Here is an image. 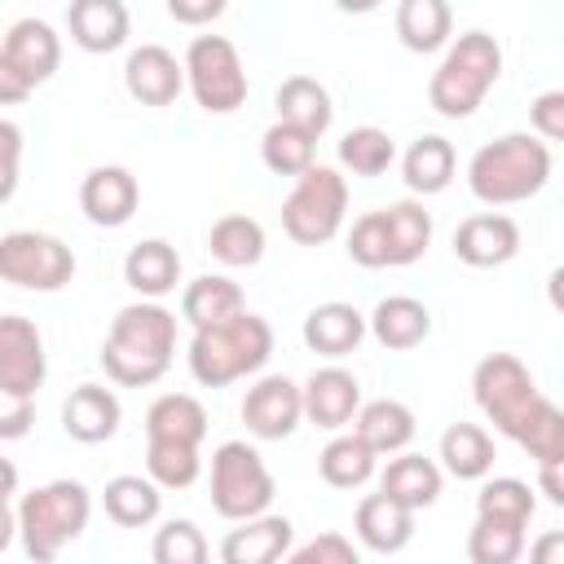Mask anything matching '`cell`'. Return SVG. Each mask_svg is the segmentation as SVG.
Masks as SVG:
<instances>
[{"label": "cell", "instance_id": "obj_1", "mask_svg": "<svg viewBox=\"0 0 564 564\" xmlns=\"http://www.w3.org/2000/svg\"><path fill=\"white\" fill-rule=\"evenodd\" d=\"M172 352H176V317L154 300H137L115 313L101 344V370L119 388H150L167 375Z\"/></svg>", "mask_w": 564, "mask_h": 564}, {"label": "cell", "instance_id": "obj_2", "mask_svg": "<svg viewBox=\"0 0 564 564\" xmlns=\"http://www.w3.org/2000/svg\"><path fill=\"white\" fill-rule=\"evenodd\" d=\"M546 181H551V150L533 132H507L480 145L467 163V189L489 207L524 203Z\"/></svg>", "mask_w": 564, "mask_h": 564}, {"label": "cell", "instance_id": "obj_3", "mask_svg": "<svg viewBox=\"0 0 564 564\" xmlns=\"http://www.w3.org/2000/svg\"><path fill=\"white\" fill-rule=\"evenodd\" d=\"M93 494L79 480H48L13 502V533L31 564H53L66 542L88 529Z\"/></svg>", "mask_w": 564, "mask_h": 564}, {"label": "cell", "instance_id": "obj_4", "mask_svg": "<svg viewBox=\"0 0 564 564\" xmlns=\"http://www.w3.org/2000/svg\"><path fill=\"white\" fill-rule=\"evenodd\" d=\"M273 352V326L260 317V313H238L220 326H207V330H194L189 339V375L203 383V388H225L234 379H247L256 375Z\"/></svg>", "mask_w": 564, "mask_h": 564}, {"label": "cell", "instance_id": "obj_5", "mask_svg": "<svg viewBox=\"0 0 564 564\" xmlns=\"http://www.w3.org/2000/svg\"><path fill=\"white\" fill-rule=\"evenodd\" d=\"M502 75V48L489 31H463L427 79V106L445 119H467Z\"/></svg>", "mask_w": 564, "mask_h": 564}, {"label": "cell", "instance_id": "obj_6", "mask_svg": "<svg viewBox=\"0 0 564 564\" xmlns=\"http://www.w3.org/2000/svg\"><path fill=\"white\" fill-rule=\"evenodd\" d=\"M273 502V471L264 467L260 449L247 441H225L212 454V507L220 520H256L269 516Z\"/></svg>", "mask_w": 564, "mask_h": 564}, {"label": "cell", "instance_id": "obj_7", "mask_svg": "<svg viewBox=\"0 0 564 564\" xmlns=\"http://www.w3.org/2000/svg\"><path fill=\"white\" fill-rule=\"evenodd\" d=\"M344 212H348V181L335 167L313 163L282 203V229L300 247H322L344 229Z\"/></svg>", "mask_w": 564, "mask_h": 564}, {"label": "cell", "instance_id": "obj_8", "mask_svg": "<svg viewBox=\"0 0 564 564\" xmlns=\"http://www.w3.org/2000/svg\"><path fill=\"white\" fill-rule=\"evenodd\" d=\"M471 397L480 405V414L494 423V432L502 436H520L524 419L533 414V405L542 401L538 392V379L529 375V366L511 352H489L476 361L471 370Z\"/></svg>", "mask_w": 564, "mask_h": 564}, {"label": "cell", "instance_id": "obj_9", "mask_svg": "<svg viewBox=\"0 0 564 564\" xmlns=\"http://www.w3.org/2000/svg\"><path fill=\"white\" fill-rule=\"evenodd\" d=\"M57 62H62V40L44 18L13 22L0 44V101L18 106L26 93H35L44 79H53Z\"/></svg>", "mask_w": 564, "mask_h": 564}, {"label": "cell", "instance_id": "obj_10", "mask_svg": "<svg viewBox=\"0 0 564 564\" xmlns=\"http://www.w3.org/2000/svg\"><path fill=\"white\" fill-rule=\"evenodd\" d=\"M185 84L207 115H234L247 101V70L225 35H194L185 48Z\"/></svg>", "mask_w": 564, "mask_h": 564}, {"label": "cell", "instance_id": "obj_11", "mask_svg": "<svg viewBox=\"0 0 564 564\" xmlns=\"http://www.w3.org/2000/svg\"><path fill=\"white\" fill-rule=\"evenodd\" d=\"M0 278L22 291H62L75 278V251L40 229H9L0 238Z\"/></svg>", "mask_w": 564, "mask_h": 564}, {"label": "cell", "instance_id": "obj_12", "mask_svg": "<svg viewBox=\"0 0 564 564\" xmlns=\"http://www.w3.org/2000/svg\"><path fill=\"white\" fill-rule=\"evenodd\" d=\"M44 375H48V361H44V339H40L35 322H26L18 313L0 317V397L35 401Z\"/></svg>", "mask_w": 564, "mask_h": 564}, {"label": "cell", "instance_id": "obj_13", "mask_svg": "<svg viewBox=\"0 0 564 564\" xmlns=\"http://www.w3.org/2000/svg\"><path fill=\"white\" fill-rule=\"evenodd\" d=\"M304 419V388L286 375H264L242 397V423L256 441H286Z\"/></svg>", "mask_w": 564, "mask_h": 564}, {"label": "cell", "instance_id": "obj_14", "mask_svg": "<svg viewBox=\"0 0 564 564\" xmlns=\"http://www.w3.org/2000/svg\"><path fill=\"white\" fill-rule=\"evenodd\" d=\"M137 203H141V185L128 167L119 163H101L93 167L84 181H79V212L101 225V229H119L137 216Z\"/></svg>", "mask_w": 564, "mask_h": 564}, {"label": "cell", "instance_id": "obj_15", "mask_svg": "<svg viewBox=\"0 0 564 564\" xmlns=\"http://www.w3.org/2000/svg\"><path fill=\"white\" fill-rule=\"evenodd\" d=\"M361 414V383L352 370L344 366H322L304 379V419L313 427L339 432L348 423H357Z\"/></svg>", "mask_w": 564, "mask_h": 564}, {"label": "cell", "instance_id": "obj_16", "mask_svg": "<svg viewBox=\"0 0 564 564\" xmlns=\"http://www.w3.org/2000/svg\"><path fill=\"white\" fill-rule=\"evenodd\" d=\"M123 88L141 106H172L185 88V62H176L163 44H141L123 62Z\"/></svg>", "mask_w": 564, "mask_h": 564}, {"label": "cell", "instance_id": "obj_17", "mask_svg": "<svg viewBox=\"0 0 564 564\" xmlns=\"http://www.w3.org/2000/svg\"><path fill=\"white\" fill-rule=\"evenodd\" d=\"M520 251V225L502 212H476L454 229V256L471 269H498L516 260Z\"/></svg>", "mask_w": 564, "mask_h": 564}, {"label": "cell", "instance_id": "obj_18", "mask_svg": "<svg viewBox=\"0 0 564 564\" xmlns=\"http://www.w3.org/2000/svg\"><path fill=\"white\" fill-rule=\"evenodd\" d=\"M119 419H123V405H119L115 388H106V383H79L62 401V432L79 445L110 441L119 432Z\"/></svg>", "mask_w": 564, "mask_h": 564}, {"label": "cell", "instance_id": "obj_19", "mask_svg": "<svg viewBox=\"0 0 564 564\" xmlns=\"http://www.w3.org/2000/svg\"><path fill=\"white\" fill-rule=\"evenodd\" d=\"M352 533L366 551H379V555H397L410 546L414 538V511L392 502L388 494H366L352 511Z\"/></svg>", "mask_w": 564, "mask_h": 564}, {"label": "cell", "instance_id": "obj_20", "mask_svg": "<svg viewBox=\"0 0 564 564\" xmlns=\"http://www.w3.org/2000/svg\"><path fill=\"white\" fill-rule=\"evenodd\" d=\"M291 542L295 524L286 516H256L220 538V564H278Z\"/></svg>", "mask_w": 564, "mask_h": 564}, {"label": "cell", "instance_id": "obj_21", "mask_svg": "<svg viewBox=\"0 0 564 564\" xmlns=\"http://www.w3.org/2000/svg\"><path fill=\"white\" fill-rule=\"evenodd\" d=\"M366 330H370V317H366V313H357V308L344 304V300H326V304L308 308L300 335H304V344H308L313 352H322V357H348V352L366 339Z\"/></svg>", "mask_w": 564, "mask_h": 564}, {"label": "cell", "instance_id": "obj_22", "mask_svg": "<svg viewBox=\"0 0 564 564\" xmlns=\"http://www.w3.org/2000/svg\"><path fill=\"white\" fill-rule=\"evenodd\" d=\"M66 26L84 53H115L128 40V4L123 0H75L66 9Z\"/></svg>", "mask_w": 564, "mask_h": 564}, {"label": "cell", "instance_id": "obj_23", "mask_svg": "<svg viewBox=\"0 0 564 564\" xmlns=\"http://www.w3.org/2000/svg\"><path fill=\"white\" fill-rule=\"evenodd\" d=\"M123 282L141 300H159V295L176 291V282H181V256H176V247L163 242V238H141L123 256Z\"/></svg>", "mask_w": 564, "mask_h": 564}, {"label": "cell", "instance_id": "obj_24", "mask_svg": "<svg viewBox=\"0 0 564 564\" xmlns=\"http://www.w3.org/2000/svg\"><path fill=\"white\" fill-rule=\"evenodd\" d=\"M238 313H247V300H242V286L234 278H225V273H203L181 291V317L194 330L220 326V322H229Z\"/></svg>", "mask_w": 564, "mask_h": 564}, {"label": "cell", "instance_id": "obj_25", "mask_svg": "<svg viewBox=\"0 0 564 564\" xmlns=\"http://www.w3.org/2000/svg\"><path fill=\"white\" fill-rule=\"evenodd\" d=\"M370 335L392 348V352H405V348H419L427 335H432V313L423 300L414 295H383L370 313Z\"/></svg>", "mask_w": 564, "mask_h": 564}, {"label": "cell", "instance_id": "obj_26", "mask_svg": "<svg viewBox=\"0 0 564 564\" xmlns=\"http://www.w3.org/2000/svg\"><path fill=\"white\" fill-rule=\"evenodd\" d=\"M207 436V410L189 392H163L145 410V441H181V445H203Z\"/></svg>", "mask_w": 564, "mask_h": 564}, {"label": "cell", "instance_id": "obj_27", "mask_svg": "<svg viewBox=\"0 0 564 564\" xmlns=\"http://www.w3.org/2000/svg\"><path fill=\"white\" fill-rule=\"evenodd\" d=\"M441 467L432 463V458H423V454H401V458H392L388 467H383V476H379V494H388L392 502H401V507H410V511H423V507H432L436 498H441Z\"/></svg>", "mask_w": 564, "mask_h": 564}, {"label": "cell", "instance_id": "obj_28", "mask_svg": "<svg viewBox=\"0 0 564 564\" xmlns=\"http://www.w3.org/2000/svg\"><path fill=\"white\" fill-rule=\"evenodd\" d=\"M352 432H357L375 454H401V449L414 441V410H410L405 401H397V397L366 401Z\"/></svg>", "mask_w": 564, "mask_h": 564}, {"label": "cell", "instance_id": "obj_29", "mask_svg": "<svg viewBox=\"0 0 564 564\" xmlns=\"http://www.w3.org/2000/svg\"><path fill=\"white\" fill-rule=\"evenodd\" d=\"M101 507L119 529H145L163 511V489L150 476H115L101 489Z\"/></svg>", "mask_w": 564, "mask_h": 564}, {"label": "cell", "instance_id": "obj_30", "mask_svg": "<svg viewBox=\"0 0 564 564\" xmlns=\"http://www.w3.org/2000/svg\"><path fill=\"white\" fill-rule=\"evenodd\" d=\"M278 119L304 128L308 137H322L330 128V119H335L330 93L313 75H286L278 84Z\"/></svg>", "mask_w": 564, "mask_h": 564}, {"label": "cell", "instance_id": "obj_31", "mask_svg": "<svg viewBox=\"0 0 564 564\" xmlns=\"http://www.w3.org/2000/svg\"><path fill=\"white\" fill-rule=\"evenodd\" d=\"M454 145L436 132H423L419 141H410V150L401 154V176L410 185V194H441L454 181Z\"/></svg>", "mask_w": 564, "mask_h": 564}, {"label": "cell", "instance_id": "obj_32", "mask_svg": "<svg viewBox=\"0 0 564 564\" xmlns=\"http://www.w3.org/2000/svg\"><path fill=\"white\" fill-rule=\"evenodd\" d=\"M441 463L458 480H485L494 467V436L480 423H449L441 432Z\"/></svg>", "mask_w": 564, "mask_h": 564}, {"label": "cell", "instance_id": "obj_33", "mask_svg": "<svg viewBox=\"0 0 564 564\" xmlns=\"http://www.w3.org/2000/svg\"><path fill=\"white\" fill-rule=\"evenodd\" d=\"M454 31V9L445 0H401L397 35L410 53H436Z\"/></svg>", "mask_w": 564, "mask_h": 564}, {"label": "cell", "instance_id": "obj_34", "mask_svg": "<svg viewBox=\"0 0 564 564\" xmlns=\"http://www.w3.org/2000/svg\"><path fill=\"white\" fill-rule=\"evenodd\" d=\"M375 463H379V454L357 432H344V436L326 441V449L317 454V476L330 489H361L375 476Z\"/></svg>", "mask_w": 564, "mask_h": 564}, {"label": "cell", "instance_id": "obj_35", "mask_svg": "<svg viewBox=\"0 0 564 564\" xmlns=\"http://www.w3.org/2000/svg\"><path fill=\"white\" fill-rule=\"evenodd\" d=\"M207 247H212V256H216L220 264H229V269H251V264H260V256H264V225H260L256 216L229 212V216H220V220L212 225Z\"/></svg>", "mask_w": 564, "mask_h": 564}, {"label": "cell", "instance_id": "obj_36", "mask_svg": "<svg viewBox=\"0 0 564 564\" xmlns=\"http://www.w3.org/2000/svg\"><path fill=\"white\" fill-rule=\"evenodd\" d=\"M383 216H388L392 269L423 260V251H427V242H432V212H427L423 203H414V198H401V203H388Z\"/></svg>", "mask_w": 564, "mask_h": 564}, {"label": "cell", "instance_id": "obj_37", "mask_svg": "<svg viewBox=\"0 0 564 564\" xmlns=\"http://www.w3.org/2000/svg\"><path fill=\"white\" fill-rule=\"evenodd\" d=\"M313 154H317V137H308L304 128H295V123H269L264 128V137H260V159H264V167L269 172H278V176H304L308 167H313Z\"/></svg>", "mask_w": 564, "mask_h": 564}, {"label": "cell", "instance_id": "obj_38", "mask_svg": "<svg viewBox=\"0 0 564 564\" xmlns=\"http://www.w3.org/2000/svg\"><path fill=\"white\" fill-rule=\"evenodd\" d=\"M533 511H538V494L516 476H494L476 494V516L480 520H498V524H520L524 529L533 520Z\"/></svg>", "mask_w": 564, "mask_h": 564}, {"label": "cell", "instance_id": "obj_39", "mask_svg": "<svg viewBox=\"0 0 564 564\" xmlns=\"http://www.w3.org/2000/svg\"><path fill=\"white\" fill-rule=\"evenodd\" d=\"M516 445H520L538 467H555V463H564V410H560L555 401L542 397V401L533 405V414L524 419Z\"/></svg>", "mask_w": 564, "mask_h": 564}, {"label": "cell", "instance_id": "obj_40", "mask_svg": "<svg viewBox=\"0 0 564 564\" xmlns=\"http://www.w3.org/2000/svg\"><path fill=\"white\" fill-rule=\"evenodd\" d=\"M203 471L198 445H181V441H145V476L159 489H189Z\"/></svg>", "mask_w": 564, "mask_h": 564}, {"label": "cell", "instance_id": "obj_41", "mask_svg": "<svg viewBox=\"0 0 564 564\" xmlns=\"http://www.w3.org/2000/svg\"><path fill=\"white\" fill-rule=\"evenodd\" d=\"M397 159V141L383 132V128H348L344 141H339V163L352 172V176H379L388 172Z\"/></svg>", "mask_w": 564, "mask_h": 564}, {"label": "cell", "instance_id": "obj_42", "mask_svg": "<svg viewBox=\"0 0 564 564\" xmlns=\"http://www.w3.org/2000/svg\"><path fill=\"white\" fill-rule=\"evenodd\" d=\"M524 555V529L520 524H498V520H480L467 533V560L471 564H520Z\"/></svg>", "mask_w": 564, "mask_h": 564}, {"label": "cell", "instance_id": "obj_43", "mask_svg": "<svg viewBox=\"0 0 564 564\" xmlns=\"http://www.w3.org/2000/svg\"><path fill=\"white\" fill-rule=\"evenodd\" d=\"M150 560L154 564H212V551L194 520H167L154 529Z\"/></svg>", "mask_w": 564, "mask_h": 564}, {"label": "cell", "instance_id": "obj_44", "mask_svg": "<svg viewBox=\"0 0 564 564\" xmlns=\"http://www.w3.org/2000/svg\"><path fill=\"white\" fill-rule=\"evenodd\" d=\"M348 260L361 264V269H388L392 264V242H388L383 207L352 220V229H348Z\"/></svg>", "mask_w": 564, "mask_h": 564}, {"label": "cell", "instance_id": "obj_45", "mask_svg": "<svg viewBox=\"0 0 564 564\" xmlns=\"http://www.w3.org/2000/svg\"><path fill=\"white\" fill-rule=\"evenodd\" d=\"M286 564H361V555L344 533H317L304 546H295Z\"/></svg>", "mask_w": 564, "mask_h": 564}, {"label": "cell", "instance_id": "obj_46", "mask_svg": "<svg viewBox=\"0 0 564 564\" xmlns=\"http://www.w3.org/2000/svg\"><path fill=\"white\" fill-rule=\"evenodd\" d=\"M529 119H533L538 137H546V141H564V88H546V93H538L533 106H529Z\"/></svg>", "mask_w": 564, "mask_h": 564}, {"label": "cell", "instance_id": "obj_47", "mask_svg": "<svg viewBox=\"0 0 564 564\" xmlns=\"http://www.w3.org/2000/svg\"><path fill=\"white\" fill-rule=\"evenodd\" d=\"M0 150H4V181H0V198L9 203L13 189H18V154H22V132L13 119L0 123Z\"/></svg>", "mask_w": 564, "mask_h": 564}, {"label": "cell", "instance_id": "obj_48", "mask_svg": "<svg viewBox=\"0 0 564 564\" xmlns=\"http://www.w3.org/2000/svg\"><path fill=\"white\" fill-rule=\"evenodd\" d=\"M167 13H172V22L203 26V22H216L225 13V0H167Z\"/></svg>", "mask_w": 564, "mask_h": 564}, {"label": "cell", "instance_id": "obj_49", "mask_svg": "<svg viewBox=\"0 0 564 564\" xmlns=\"http://www.w3.org/2000/svg\"><path fill=\"white\" fill-rule=\"evenodd\" d=\"M31 419H35V401H4V410H0V441L26 436L31 432Z\"/></svg>", "mask_w": 564, "mask_h": 564}, {"label": "cell", "instance_id": "obj_50", "mask_svg": "<svg viewBox=\"0 0 564 564\" xmlns=\"http://www.w3.org/2000/svg\"><path fill=\"white\" fill-rule=\"evenodd\" d=\"M529 564H564V529H546L529 546Z\"/></svg>", "mask_w": 564, "mask_h": 564}, {"label": "cell", "instance_id": "obj_51", "mask_svg": "<svg viewBox=\"0 0 564 564\" xmlns=\"http://www.w3.org/2000/svg\"><path fill=\"white\" fill-rule=\"evenodd\" d=\"M538 494H546V502L564 507V463H555V467H538Z\"/></svg>", "mask_w": 564, "mask_h": 564}, {"label": "cell", "instance_id": "obj_52", "mask_svg": "<svg viewBox=\"0 0 564 564\" xmlns=\"http://www.w3.org/2000/svg\"><path fill=\"white\" fill-rule=\"evenodd\" d=\"M546 304H551L555 313H564V264H555L551 278H546Z\"/></svg>", "mask_w": 564, "mask_h": 564}]
</instances>
